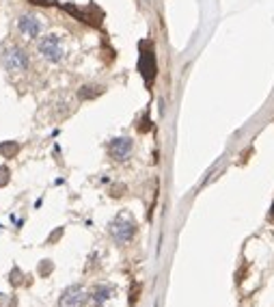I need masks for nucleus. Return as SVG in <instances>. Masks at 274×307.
I'll list each match as a JSON object with an SVG mask.
<instances>
[{"instance_id": "nucleus-5", "label": "nucleus", "mask_w": 274, "mask_h": 307, "mask_svg": "<svg viewBox=\"0 0 274 307\" xmlns=\"http://www.w3.org/2000/svg\"><path fill=\"white\" fill-rule=\"evenodd\" d=\"M84 303H87V294L80 285H71L61 296V307H82Z\"/></svg>"}, {"instance_id": "nucleus-13", "label": "nucleus", "mask_w": 274, "mask_h": 307, "mask_svg": "<svg viewBox=\"0 0 274 307\" xmlns=\"http://www.w3.org/2000/svg\"><path fill=\"white\" fill-rule=\"evenodd\" d=\"M93 87H84V91H80V98H93V95H97L100 91H91Z\"/></svg>"}, {"instance_id": "nucleus-12", "label": "nucleus", "mask_w": 274, "mask_h": 307, "mask_svg": "<svg viewBox=\"0 0 274 307\" xmlns=\"http://www.w3.org/2000/svg\"><path fill=\"white\" fill-rule=\"evenodd\" d=\"M9 177H11V175H9V169L7 167H0V188L9 184Z\"/></svg>"}, {"instance_id": "nucleus-17", "label": "nucleus", "mask_w": 274, "mask_h": 307, "mask_svg": "<svg viewBox=\"0 0 274 307\" xmlns=\"http://www.w3.org/2000/svg\"><path fill=\"white\" fill-rule=\"evenodd\" d=\"M270 216H272V221H274V204H272V210H270Z\"/></svg>"}, {"instance_id": "nucleus-11", "label": "nucleus", "mask_w": 274, "mask_h": 307, "mask_svg": "<svg viewBox=\"0 0 274 307\" xmlns=\"http://www.w3.org/2000/svg\"><path fill=\"white\" fill-rule=\"evenodd\" d=\"M52 270H54V264H52L50 260H44V262H41V266H39V275H44V277H46V275H50Z\"/></svg>"}, {"instance_id": "nucleus-10", "label": "nucleus", "mask_w": 274, "mask_h": 307, "mask_svg": "<svg viewBox=\"0 0 274 307\" xmlns=\"http://www.w3.org/2000/svg\"><path fill=\"white\" fill-rule=\"evenodd\" d=\"M22 279H24L22 270H19V268H13V270H11V279H9V281H11L13 285H22V283H24Z\"/></svg>"}, {"instance_id": "nucleus-14", "label": "nucleus", "mask_w": 274, "mask_h": 307, "mask_svg": "<svg viewBox=\"0 0 274 307\" xmlns=\"http://www.w3.org/2000/svg\"><path fill=\"white\" fill-rule=\"evenodd\" d=\"M139 290H141V285L136 283V285H134V290L130 292V303H132V305L136 303V299H139Z\"/></svg>"}, {"instance_id": "nucleus-7", "label": "nucleus", "mask_w": 274, "mask_h": 307, "mask_svg": "<svg viewBox=\"0 0 274 307\" xmlns=\"http://www.w3.org/2000/svg\"><path fill=\"white\" fill-rule=\"evenodd\" d=\"M132 154V141L130 139H114L110 143V156L114 158V160H125Z\"/></svg>"}, {"instance_id": "nucleus-8", "label": "nucleus", "mask_w": 274, "mask_h": 307, "mask_svg": "<svg viewBox=\"0 0 274 307\" xmlns=\"http://www.w3.org/2000/svg\"><path fill=\"white\" fill-rule=\"evenodd\" d=\"M17 152H19V143H15V141H7V143L0 145V154L5 158H13Z\"/></svg>"}, {"instance_id": "nucleus-6", "label": "nucleus", "mask_w": 274, "mask_h": 307, "mask_svg": "<svg viewBox=\"0 0 274 307\" xmlns=\"http://www.w3.org/2000/svg\"><path fill=\"white\" fill-rule=\"evenodd\" d=\"M139 69H141V74L145 76L147 84H151V82H153V76H155V57H153L151 48H149V52H141Z\"/></svg>"}, {"instance_id": "nucleus-4", "label": "nucleus", "mask_w": 274, "mask_h": 307, "mask_svg": "<svg viewBox=\"0 0 274 307\" xmlns=\"http://www.w3.org/2000/svg\"><path fill=\"white\" fill-rule=\"evenodd\" d=\"M17 28H19V33H22L24 37L33 39V37H37L41 33L44 24H41V20L37 15H22L17 20Z\"/></svg>"}, {"instance_id": "nucleus-2", "label": "nucleus", "mask_w": 274, "mask_h": 307, "mask_svg": "<svg viewBox=\"0 0 274 307\" xmlns=\"http://www.w3.org/2000/svg\"><path fill=\"white\" fill-rule=\"evenodd\" d=\"M39 55L44 59H48V61H52V63L63 61V57H65V48H63V44H61V37L58 35H46L39 41Z\"/></svg>"}, {"instance_id": "nucleus-3", "label": "nucleus", "mask_w": 274, "mask_h": 307, "mask_svg": "<svg viewBox=\"0 0 274 307\" xmlns=\"http://www.w3.org/2000/svg\"><path fill=\"white\" fill-rule=\"evenodd\" d=\"M110 234H112V238L119 242V245H125V242H130L132 238H134V234H136V223L132 219H128V216H117L110 223Z\"/></svg>"}, {"instance_id": "nucleus-9", "label": "nucleus", "mask_w": 274, "mask_h": 307, "mask_svg": "<svg viewBox=\"0 0 274 307\" xmlns=\"http://www.w3.org/2000/svg\"><path fill=\"white\" fill-rule=\"evenodd\" d=\"M108 294H110V288H97V290H95V303L102 305L104 301L108 299Z\"/></svg>"}, {"instance_id": "nucleus-16", "label": "nucleus", "mask_w": 274, "mask_h": 307, "mask_svg": "<svg viewBox=\"0 0 274 307\" xmlns=\"http://www.w3.org/2000/svg\"><path fill=\"white\" fill-rule=\"evenodd\" d=\"M28 3H33V5H39V7H46V5H50L48 0H28Z\"/></svg>"}, {"instance_id": "nucleus-15", "label": "nucleus", "mask_w": 274, "mask_h": 307, "mask_svg": "<svg viewBox=\"0 0 274 307\" xmlns=\"http://www.w3.org/2000/svg\"><path fill=\"white\" fill-rule=\"evenodd\" d=\"M61 236H63V227H58V229L54 231V234H52V236L48 238V242H56V240H58Z\"/></svg>"}, {"instance_id": "nucleus-1", "label": "nucleus", "mask_w": 274, "mask_h": 307, "mask_svg": "<svg viewBox=\"0 0 274 307\" xmlns=\"http://www.w3.org/2000/svg\"><path fill=\"white\" fill-rule=\"evenodd\" d=\"M3 63L9 71H24L30 65V59L19 46H9L3 52Z\"/></svg>"}]
</instances>
